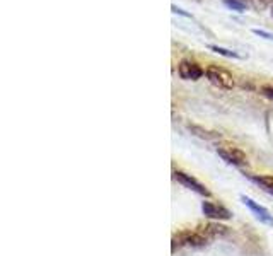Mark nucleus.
<instances>
[{
	"mask_svg": "<svg viewBox=\"0 0 273 256\" xmlns=\"http://www.w3.org/2000/svg\"><path fill=\"white\" fill-rule=\"evenodd\" d=\"M174 180L177 181V183H181L185 186V188L192 190V192H195L197 195H200V197L203 198H210V190L207 188L205 185H202L198 180H195V178L192 175H186V173L183 171H174Z\"/></svg>",
	"mask_w": 273,
	"mask_h": 256,
	"instance_id": "nucleus-4",
	"label": "nucleus"
},
{
	"mask_svg": "<svg viewBox=\"0 0 273 256\" xmlns=\"http://www.w3.org/2000/svg\"><path fill=\"white\" fill-rule=\"evenodd\" d=\"M205 75H207V79H209L210 84L215 86L217 89L231 91V89H234V86H236V80H234L232 73L229 70H225V68H222V67H217V65H210V67H207Z\"/></svg>",
	"mask_w": 273,
	"mask_h": 256,
	"instance_id": "nucleus-1",
	"label": "nucleus"
},
{
	"mask_svg": "<svg viewBox=\"0 0 273 256\" xmlns=\"http://www.w3.org/2000/svg\"><path fill=\"white\" fill-rule=\"evenodd\" d=\"M261 94L268 99H271L273 101V86H263L261 88Z\"/></svg>",
	"mask_w": 273,
	"mask_h": 256,
	"instance_id": "nucleus-13",
	"label": "nucleus"
},
{
	"mask_svg": "<svg viewBox=\"0 0 273 256\" xmlns=\"http://www.w3.org/2000/svg\"><path fill=\"white\" fill-rule=\"evenodd\" d=\"M241 2H246V0H241Z\"/></svg>",
	"mask_w": 273,
	"mask_h": 256,
	"instance_id": "nucleus-15",
	"label": "nucleus"
},
{
	"mask_svg": "<svg viewBox=\"0 0 273 256\" xmlns=\"http://www.w3.org/2000/svg\"><path fill=\"white\" fill-rule=\"evenodd\" d=\"M202 212H203V215L209 217V219H212V220H215V222L229 220L232 217V214L224 205H219V203H214V202H203L202 203Z\"/></svg>",
	"mask_w": 273,
	"mask_h": 256,
	"instance_id": "nucleus-7",
	"label": "nucleus"
},
{
	"mask_svg": "<svg viewBox=\"0 0 273 256\" xmlns=\"http://www.w3.org/2000/svg\"><path fill=\"white\" fill-rule=\"evenodd\" d=\"M203 236H207L209 239H212V237H222L227 234V227L222 224H219V222H210V224H207V225H203V227L198 229Z\"/></svg>",
	"mask_w": 273,
	"mask_h": 256,
	"instance_id": "nucleus-8",
	"label": "nucleus"
},
{
	"mask_svg": "<svg viewBox=\"0 0 273 256\" xmlns=\"http://www.w3.org/2000/svg\"><path fill=\"white\" fill-rule=\"evenodd\" d=\"M209 242V237L203 236V234L198 231H183L177 232L172 237V249L181 248V246H190V248H203V246Z\"/></svg>",
	"mask_w": 273,
	"mask_h": 256,
	"instance_id": "nucleus-2",
	"label": "nucleus"
},
{
	"mask_svg": "<svg viewBox=\"0 0 273 256\" xmlns=\"http://www.w3.org/2000/svg\"><path fill=\"white\" fill-rule=\"evenodd\" d=\"M209 48H210L212 51H215V53H219V55L229 56V58H242V56H241V55H237L236 51H231V50L220 48V46H215V45H209Z\"/></svg>",
	"mask_w": 273,
	"mask_h": 256,
	"instance_id": "nucleus-11",
	"label": "nucleus"
},
{
	"mask_svg": "<svg viewBox=\"0 0 273 256\" xmlns=\"http://www.w3.org/2000/svg\"><path fill=\"white\" fill-rule=\"evenodd\" d=\"M217 154L222 157L227 164H232L236 167H246L249 164L248 155H246L239 147L231 144H220L217 145Z\"/></svg>",
	"mask_w": 273,
	"mask_h": 256,
	"instance_id": "nucleus-3",
	"label": "nucleus"
},
{
	"mask_svg": "<svg viewBox=\"0 0 273 256\" xmlns=\"http://www.w3.org/2000/svg\"><path fill=\"white\" fill-rule=\"evenodd\" d=\"M224 4L227 7L234 9V11H237V12H244L246 11V4L241 2V0H224Z\"/></svg>",
	"mask_w": 273,
	"mask_h": 256,
	"instance_id": "nucleus-12",
	"label": "nucleus"
},
{
	"mask_svg": "<svg viewBox=\"0 0 273 256\" xmlns=\"http://www.w3.org/2000/svg\"><path fill=\"white\" fill-rule=\"evenodd\" d=\"M190 130H192L195 135H198V137H202V138H207V140H214V138L219 137V133L209 132V130H203L200 127H190Z\"/></svg>",
	"mask_w": 273,
	"mask_h": 256,
	"instance_id": "nucleus-10",
	"label": "nucleus"
},
{
	"mask_svg": "<svg viewBox=\"0 0 273 256\" xmlns=\"http://www.w3.org/2000/svg\"><path fill=\"white\" fill-rule=\"evenodd\" d=\"M271 17H273V7H271Z\"/></svg>",
	"mask_w": 273,
	"mask_h": 256,
	"instance_id": "nucleus-14",
	"label": "nucleus"
},
{
	"mask_svg": "<svg viewBox=\"0 0 273 256\" xmlns=\"http://www.w3.org/2000/svg\"><path fill=\"white\" fill-rule=\"evenodd\" d=\"M177 73H179L181 79L185 80H198L203 77V68L193 60H181L177 65Z\"/></svg>",
	"mask_w": 273,
	"mask_h": 256,
	"instance_id": "nucleus-5",
	"label": "nucleus"
},
{
	"mask_svg": "<svg viewBox=\"0 0 273 256\" xmlns=\"http://www.w3.org/2000/svg\"><path fill=\"white\" fill-rule=\"evenodd\" d=\"M249 180L261 186L265 192L273 195V176H249Z\"/></svg>",
	"mask_w": 273,
	"mask_h": 256,
	"instance_id": "nucleus-9",
	"label": "nucleus"
},
{
	"mask_svg": "<svg viewBox=\"0 0 273 256\" xmlns=\"http://www.w3.org/2000/svg\"><path fill=\"white\" fill-rule=\"evenodd\" d=\"M241 200H242V203H244L246 207L249 208L251 214L256 217L259 222H263V224H266V225H273V215L270 214V210H268V208H265L263 205H259L258 202H254L253 198L246 197V195H242Z\"/></svg>",
	"mask_w": 273,
	"mask_h": 256,
	"instance_id": "nucleus-6",
	"label": "nucleus"
}]
</instances>
